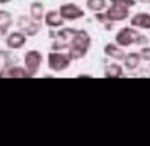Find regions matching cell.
<instances>
[{
    "label": "cell",
    "mask_w": 150,
    "mask_h": 146,
    "mask_svg": "<svg viewBox=\"0 0 150 146\" xmlns=\"http://www.w3.org/2000/svg\"><path fill=\"white\" fill-rule=\"evenodd\" d=\"M141 60L142 59H141L139 52L138 53H137V52H130V53H127L126 56H125L122 64H124V68H126L127 70H134V69H137V68L139 67Z\"/></svg>",
    "instance_id": "obj_14"
},
{
    "label": "cell",
    "mask_w": 150,
    "mask_h": 146,
    "mask_svg": "<svg viewBox=\"0 0 150 146\" xmlns=\"http://www.w3.org/2000/svg\"><path fill=\"white\" fill-rule=\"evenodd\" d=\"M79 77H80V79H81V77H89V79H91L92 76H91V74H80Z\"/></svg>",
    "instance_id": "obj_25"
},
{
    "label": "cell",
    "mask_w": 150,
    "mask_h": 146,
    "mask_svg": "<svg viewBox=\"0 0 150 146\" xmlns=\"http://www.w3.org/2000/svg\"><path fill=\"white\" fill-rule=\"evenodd\" d=\"M85 6L91 12L97 13V12H102L106 9V0H86Z\"/></svg>",
    "instance_id": "obj_16"
},
{
    "label": "cell",
    "mask_w": 150,
    "mask_h": 146,
    "mask_svg": "<svg viewBox=\"0 0 150 146\" xmlns=\"http://www.w3.org/2000/svg\"><path fill=\"white\" fill-rule=\"evenodd\" d=\"M31 73L25 69V67L11 65L9 68L0 70V79H31Z\"/></svg>",
    "instance_id": "obj_8"
},
{
    "label": "cell",
    "mask_w": 150,
    "mask_h": 146,
    "mask_svg": "<svg viewBox=\"0 0 150 146\" xmlns=\"http://www.w3.org/2000/svg\"><path fill=\"white\" fill-rule=\"evenodd\" d=\"M72 59L68 53L59 51H52L48 53V68L52 72H64L71 67Z\"/></svg>",
    "instance_id": "obj_2"
},
{
    "label": "cell",
    "mask_w": 150,
    "mask_h": 146,
    "mask_svg": "<svg viewBox=\"0 0 150 146\" xmlns=\"http://www.w3.org/2000/svg\"><path fill=\"white\" fill-rule=\"evenodd\" d=\"M130 26L137 29H150V13L137 12L130 17Z\"/></svg>",
    "instance_id": "obj_11"
},
{
    "label": "cell",
    "mask_w": 150,
    "mask_h": 146,
    "mask_svg": "<svg viewBox=\"0 0 150 146\" xmlns=\"http://www.w3.org/2000/svg\"><path fill=\"white\" fill-rule=\"evenodd\" d=\"M44 23H45V26L49 27V28H61V27H64L65 20L62 19L60 11H53L52 9V11L45 12Z\"/></svg>",
    "instance_id": "obj_12"
},
{
    "label": "cell",
    "mask_w": 150,
    "mask_h": 146,
    "mask_svg": "<svg viewBox=\"0 0 150 146\" xmlns=\"http://www.w3.org/2000/svg\"><path fill=\"white\" fill-rule=\"evenodd\" d=\"M137 1H139L142 4H150V0H137Z\"/></svg>",
    "instance_id": "obj_23"
},
{
    "label": "cell",
    "mask_w": 150,
    "mask_h": 146,
    "mask_svg": "<svg viewBox=\"0 0 150 146\" xmlns=\"http://www.w3.org/2000/svg\"><path fill=\"white\" fill-rule=\"evenodd\" d=\"M139 55H141V59L149 61V60H150V47H147V45L142 47L141 51H139Z\"/></svg>",
    "instance_id": "obj_20"
},
{
    "label": "cell",
    "mask_w": 150,
    "mask_h": 146,
    "mask_svg": "<svg viewBox=\"0 0 150 146\" xmlns=\"http://www.w3.org/2000/svg\"><path fill=\"white\" fill-rule=\"evenodd\" d=\"M8 35V31L4 28H0V37H3V36H7Z\"/></svg>",
    "instance_id": "obj_22"
},
{
    "label": "cell",
    "mask_w": 150,
    "mask_h": 146,
    "mask_svg": "<svg viewBox=\"0 0 150 146\" xmlns=\"http://www.w3.org/2000/svg\"><path fill=\"white\" fill-rule=\"evenodd\" d=\"M139 33L141 32L134 29V27H124L121 28L118 32L116 33V43L122 48H127V47H132L133 44L137 43V39H138Z\"/></svg>",
    "instance_id": "obj_4"
},
{
    "label": "cell",
    "mask_w": 150,
    "mask_h": 146,
    "mask_svg": "<svg viewBox=\"0 0 150 146\" xmlns=\"http://www.w3.org/2000/svg\"><path fill=\"white\" fill-rule=\"evenodd\" d=\"M16 24H17L19 31H21L28 37L29 36H36V35L40 32V29H41V23L36 21V20H33L31 16H25V15L19 16Z\"/></svg>",
    "instance_id": "obj_5"
},
{
    "label": "cell",
    "mask_w": 150,
    "mask_h": 146,
    "mask_svg": "<svg viewBox=\"0 0 150 146\" xmlns=\"http://www.w3.org/2000/svg\"><path fill=\"white\" fill-rule=\"evenodd\" d=\"M24 67L25 69L31 73V76L35 77L39 73L40 68L42 64V53L37 49H31V51H27L24 53Z\"/></svg>",
    "instance_id": "obj_3"
},
{
    "label": "cell",
    "mask_w": 150,
    "mask_h": 146,
    "mask_svg": "<svg viewBox=\"0 0 150 146\" xmlns=\"http://www.w3.org/2000/svg\"><path fill=\"white\" fill-rule=\"evenodd\" d=\"M13 24V19H12V13L6 9H0V28H4L8 31Z\"/></svg>",
    "instance_id": "obj_17"
},
{
    "label": "cell",
    "mask_w": 150,
    "mask_h": 146,
    "mask_svg": "<svg viewBox=\"0 0 150 146\" xmlns=\"http://www.w3.org/2000/svg\"><path fill=\"white\" fill-rule=\"evenodd\" d=\"M127 7H122V6H118V4H110L108 9H105L104 13L106 16V20L108 23H121V21H125L127 20L130 12H129Z\"/></svg>",
    "instance_id": "obj_6"
},
{
    "label": "cell",
    "mask_w": 150,
    "mask_h": 146,
    "mask_svg": "<svg viewBox=\"0 0 150 146\" xmlns=\"http://www.w3.org/2000/svg\"><path fill=\"white\" fill-rule=\"evenodd\" d=\"M9 1H12V0H0V4H7Z\"/></svg>",
    "instance_id": "obj_24"
},
{
    "label": "cell",
    "mask_w": 150,
    "mask_h": 146,
    "mask_svg": "<svg viewBox=\"0 0 150 146\" xmlns=\"http://www.w3.org/2000/svg\"><path fill=\"white\" fill-rule=\"evenodd\" d=\"M147 44H149V37L145 36L144 33H139L138 39H137L136 45H139V47H145V45H147Z\"/></svg>",
    "instance_id": "obj_21"
},
{
    "label": "cell",
    "mask_w": 150,
    "mask_h": 146,
    "mask_svg": "<svg viewBox=\"0 0 150 146\" xmlns=\"http://www.w3.org/2000/svg\"><path fill=\"white\" fill-rule=\"evenodd\" d=\"M92 47V37L85 29H74L73 35L67 43L54 40L52 43V51H67L72 61L81 60L88 55Z\"/></svg>",
    "instance_id": "obj_1"
},
{
    "label": "cell",
    "mask_w": 150,
    "mask_h": 146,
    "mask_svg": "<svg viewBox=\"0 0 150 146\" xmlns=\"http://www.w3.org/2000/svg\"><path fill=\"white\" fill-rule=\"evenodd\" d=\"M110 4H118L122 7H127V8H133L136 6L137 0H109Z\"/></svg>",
    "instance_id": "obj_19"
},
{
    "label": "cell",
    "mask_w": 150,
    "mask_h": 146,
    "mask_svg": "<svg viewBox=\"0 0 150 146\" xmlns=\"http://www.w3.org/2000/svg\"><path fill=\"white\" fill-rule=\"evenodd\" d=\"M104 77L106 79H121L124 77V67L118 62H112L106 65L104 70Z\"/></svg>",
    "instance_id": "obj_13"
},
{
    "label": "cell",
    "mask_w": 150,
    "mask_h": 146,
    "mask_svg": "<svg viewBox=\"0 0 150 146\" xmlns=\"http://www.w3.org/2000/svg\"><path fill=\"white\" fill-rule=\"evenodd\" d=\"M27 35H24L21 31H15L7 35L6 37V45L8 49L16 51V49H21L24 45L27 44Z\"/></svg>",
    "instance_id": "obj_9"
},
{
    "label": "cell",
    "mask_w": 150,
    "mask_h": 146,
    "mask_svg": "<svg viewBox=\"0 0 150 146\" xmlns=\"http://www.w3.org/2000/svg\"><path fill=\"white\" fill-rule=\"evenodd\" d=\"M13 60H15V57L12 56V53L9 51H3V49H0V70L13 65L12 64Z\"/></svg>",
    "instance_id": "obj_18"
},
{
    "label": "cell",
    "mask_w": 150,
    "mask_h": 146,
    "mask_svg": "<svg viewBox=\"0 0 150 146\" xmlns=\"http://www.w3.org/2000/svg\"><path fill=\"white\" fill-rule=\"evenodd\" d=\"M104 55L113 60H116V61H124L125 56H126L124 48L120 47L117 43H108V44H105Z\"/></svg>",
    "instance_id": "obj_10"
},
{
    "label": "cell",
    "mask_w": 150,
    "mask_h": 146,
    "mask_svg": "<svg viewBox=\"0 0 150 146\" xmlns=\"http://www.w3.org/2000/svg\"><path fill=\"white\" fill-rule=\"evenodd\" d=\"M29 16L33 20L41 23L44 20V16H45V7L41 1H33L29 7Z\"/></svg>",
    "instance_id": "obj_15"
},
{
    "label": "cell",
    "mask_w": 150,
    "mask_h": 146,
    "mask_svg": "<svg viewBox=\"0 0 150 146\" xmlns=\"http://www.w3.org/2000/svg\"><path fill=\"white\" fill-rule=\"evenodd\" d=\"M59 11L61 13L62 19L65 21H76L85 16V11L80 6L74 3H65L59 7Z\"/></svg>",
    "instance_id": "obj_7"
}]
</instances>
